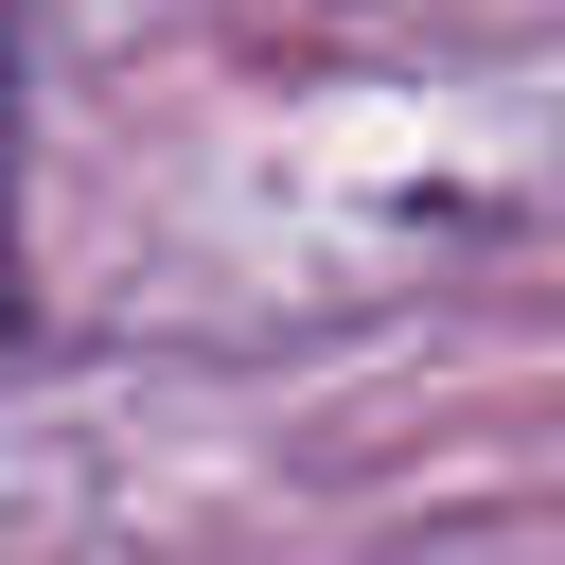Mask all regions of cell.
I'll use <instances>...</instances> for the list:
<instances>
[{
  "label": "cell",
  "mask_w": 565,
  "mask_h": 565,
  "mask_svg": "<svg viewBox=\"0 0 565 565\" xmlns=\"http://www.w3.org/2000/svg\"><path fill=\"white\" fill-rule=\"evenodd\" d=\"M0 335H18V53H0Z\"/></svg>",
  "instance_id": "cell-1"
}]
</instances>
